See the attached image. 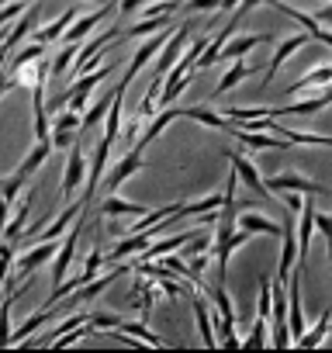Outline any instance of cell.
Instances as JSON below:
<instances>
[{"mask_svg": "<svg viewBox=\"0 0 332 353\" xmlns=\"http://www.w3.org/2000/svg\"><path fill=\"white\" fill-rule=\"evenodd\" d=\"M111 149H114V142L101 135V142L94 145V156H90V163H87V191H83V201H87V205H90L94 194L101 191V181H104V173H107V156H111Z\"/></svg>", "mask_w": 332, "mask_h": 353, "instance_id": "cell-1", "label": "cell"}, {"mask_svg": "<svg viewBox=\"0 0 332 353\" xmlns=\"http://www.w3.org/2000/svg\"><path fill=\"white\" fill-rule=\"evenodd\" d=\"M225 159H232V170L239 173V184H246L256 198L270 201V188L263 184V176H260V170H256V163H253L249 156H242V152H229Z\"/></svg>", "mask_w": 332, "mask_h": 353, "instance_id": "cell-2", "label": "cell"}, {"mask_svg": "<svg viewBox=\"0 0 332 353\" xmlns=\"http://www.w3.org/2000/svg\"><path fill=\"white\" fill-rule=\"evenodd\" d=\"M267 188H270L273 194H277V191H298V194H311V198H325V194H329V188L308 181V176H301V173H273L270 181H267Z\"/></svg>", "mask_w": 332, "mask_h": 353, "instance_id": "cell-3", "label": "cell"}, {"mask_svg": "<svg viewBox=\"0 0 332 353\" xmlns=\"http://www.w3.org/2000/svg\"><path fill=\"white\" fill-rule=\"evenodd\" d=\"M142 166H145V159H142V149H138V145H132V152L111 166V173L104 176V181H101V188H104L107 194H111V191H118V188L128 181V176H132L135 170H142Z\"/></svg>", "mask_w": 332, "mask_h": 353, "instance_id": "cell-4", "label": "cell"}, {"mask_svg": "<svg viewBox=\"0 0 332 353\" xmlns=\"http://www.w3.org/2000/svg\"><path fill=\"white\" fill-rule=\"evenodd\" d=\"M187 39H191V28L180 21V25H177V32H174V39L166 42V49H159V52H156V66H152V70H156V77H163V73H170V70H174V63L180 59V52H184V46H187Z\"/></svg>", "mask_w": 332, "mask_h": 353, "instance_id": "cell-5", "label": "cell"}, {"mask_svg": "<svg viewBox=\"0 0 332 353\" xmlns=\"http://www.w3.org/2000/svg\"><path fill=\"white\" fill-rule=\"evenodd\" d=\"M83 176H87V156H83V145L73 142L70 145V159H66V173H63V198H73V191L83 184Z\"/></svg>", "mask_w": 332, "mask_h": 353, "instance_id": "cell-6", "label": "cell"}, {"mask_svg": "<svg viewBox=\"0 0 332 353\" xmlns=\"http://www.w3.org/2000/svg\"><path fill=\"white\" fill-rule=\"evenodd\" d=\"M76 239H80V219L70 225L66 239L59 243V253H56V263H52V288L66 281V270H70V263H73V256H76Z\"/></svg>", "mask_w": 332, "mask_h": 353, "instance_id": "cell-7", "label": "cell"}, {"mask_svg": "<svg viewBox=\"0 0 332 353\" xmlns=\"http://www.w3.org/2000/svg\"><path fill=\"white\" fill-rule=\"evenodd\" d=\"M111 11H118V4H101L94 14H83V18H73V25L66 28V35H63V42H70V46H80L83 42V35H90L94 28H97V21H104Z\"/></svg>", "mask_w": 332, "mask_h": 353, "instance_id": "cell-8", "label": "cell"}, {"mask_svg": "<svg viewBox=\"0 0 332 353\" xmlns=\"http://www.w3.org/2000/svg\"><path fill=\"white\" fill-rule=\"evenodd\" d=\"M87 208H90V205H87L83 198H80V201H73V205H70L66 212H59V215H56V222H52V225H42V229H39L35 243H45V239H59V236H63V232H66V229H70V225H73V222H76V219H80V215H83Z\"/></svg>", "mask_w": 332, "mask_h": 353, "instance_id": "cell-9", "label": "cell"}, {"mask_svg": "<svg viewBox=\"0 0 332 353\" xmlns=\"http://www.w3.org/2000/svg\"><path fill=\"white\" fill-rule=\"evenodd\" d=\"M35 21H39V8H32L28 14H21L14 28L0 32V52H8V56H11V52L18 49V42H21V39H28V35L35 32Z\"/></svg>", "mask_w": 332, "mask_h": 353, "instance_id": "cell-10", "label": "cell"}, {"mask_svg": "<svg viewBox=\"0 0 332 353\" xmlns=\"http://www.w3.org/2000/svg\"><path fill=\"white\" fill-rule=\"evenodd\" d=\"M308 42H311V35H308V32H304V35H291V39H284V42L277 46L273 59L267 63V77H263V87H270V80L277 77V70H280V66H284V63H287V59H291V56H294V52L301 49V46H308Z\"/></svg>", "mask_w": 332, "mask_h": 353, "instance_id": "cell-11", "label": "cell"}, {"mask_svg": "<svg viewBox=\"0 0 332 353\" xmlns=\"http://www.w3.org/2000/svg\"><path fill=\"white\" fill-rule=\"evenodd\" d=\"M56 256V243L52 239H45V243H35L18 263H14V277H28V274H35L45 260H52Z\"/></svg>", "mask_w": 332, "mask_h": 353, "instance_id": "cell-12", "label": "cell"}, {"mask_svg": "<svg viewBox=\"0 0 332 353\" xmlns=\"http://www.w3.org/2000/svg\"><path fill=\"white\" fill-rule=\"evenodd\" d=\"M229 135H236L246 149H287V145H291V142L280 139V135H260V132H249L246 125H236V121H232Z\"/></svg>", "mask_w": 332, "mask_h": 353, "instance_id": "cell-13", "label": "cell"}, {"mask_svg": "<svg viewBox=\"0 0 332 353\" xmlns=\"http://www.w3.org/2000/svg\"><path fill=\"white\" fill-rule=\"evenodd\" d=\"M166 35H170V28L152 32V35H149V42H145V46H138V52L132 56V63H128V70H125V77H128V80H135V77H138V70H142V66H145V63H149V59L166 46Z\"/></svg>", "mask_w": 332, "mask_h": 353, "instance_id": "cell-14", "label": "cell"}, {"mask_svg": "<svg viewBox=\"0 0 332 353\" xmlns=\"http://www.w3.org/2000/svg\"><path fill=\"white\" fill-rule=\"evenodd\" d=\"M177 118H180V108H163L159 114H152V118H149V125H145V135H142V139H135L132 145L145 149L152 139H159L166 128H170V121H177Z\"/></svg>", "mask_w": 332, "mask_h": 353, "instance_id": "cell-15", "label": "cell"}, {"mask_svg": "<svg viewBox=\"0 0 332 353\" xmlns=\"http://www.w3.org/2000/svg\"><path fill=\"white\" fill-rule=\"evenodd\" d=\"M301 222H298V260L304 263L308 260V246H311V232H315V205L308 201V194H304V205H301Z\"/></svg>", "mask_w": 332, "mask_h": 353, "instance_id": "cell-16", "label": "cell"}, {"mask_svg": "<svg viewBox=\"0 0 332 353\" xmlns=\"http://www.w3.org/2000/svg\"><path fill=\"white\" fill-rule=\"evenodd\" d=\"M49 156H52V139H39V142H35V149L21 159V166H18L14 173L21 176V181H28V176H32L35 170H42V166H45V159H49Z\"/></svg>", "mask_w": 332, "mask_h": 353, "instance_id": "cell-17", "label": "cell"}, {"mask_svg": "<svg viewBox=\"0 0 332 353\" xmlns=\"http://www.w3.org/2000/svg\"><path fill=\"white\" fill-rule=\"evenodd\" d=\"M180 21H174V14H159V18H142L138 25H128L118 39H142V35H152V32H163V28H177Z\"/></svg>", "mask_w": 332, "mask_h": 353, "instance_id": "cell-18", "label": "cell"}, {"mask_svg": "<svg viewBox=\"0 0 332 353\" xmlns=\"http://www.w3.org/2000/svg\"><path fill=\"white\" fill-rule=\"evenodd\" d=\"M253 73H260V70H256V66H249V63H246L242 56H239V59H232V66H229V73H225V77L218 80V87H215V97H222V94H229L232 87H239V83H242L246 77H253Z\"/></svg>", "mask_w": 332, "mask_h": 353, "instance_id": "cell-19", "label": "cell"}, {"mask_svg": "<svg viewBox=\"0 0 332 353\" xmlns=\"http://www.w3.org/2000/svg\"><path fill=\"white\" fill-rule=\"evenodd\" d=\"M239 229H246L249 236H284V229L277 222H270L267 215H256V212H246V215H236Z\"/></svg>", "mask_w": 332, "mask_h": 353, "instance_id": "cell-20", "label": "cell"}, {"mask_svg": "<svg viewBox=\"0 0 332 353\" xmlns=\"http://www.w3.org/2000/svg\"><path fill=\"white\" fill-rule=\"evenodd\" d=\"M263 42H270V35H232V39L222 46V56H218V59H239V56H246L249 49H256V46H263Z\"/></svg>", "mask_w": 332, "mask_h": 353, "instance_id": "cell-21", "label": "cell"}, {"mask_svg": "<svg viewBox=\"0 0 332 353\" xmlns=\"http://www.w3.org/2000/svg\"><path fill=\"white\" fill-rule=\"evenodd\" d=\"M194 239V232H177V236H170V239H163V243H149L142 253H138V260H159V256H166V253H177L184 243H191Z\"/></svg>", "mask_w": 332, "mask_h": 353, "instance_id": "cell-22", "label": "cell"}, {"mask_svg": "<svg viewBox=\"0 0 332 353\" xmlns=\"http://www.w3.org/2000/svg\"><path fill=\"white\" fill-rule=\"evenodd\" d=\"M294 260H298V236H294V232H291V225H287V229H284V250H280V263H277V284H287Z\"/></svg>", "mask_w": 332, "mask_h": 353, "instance_id": "cell-23", "label": "cell"}, {"mask_svg": "<svg viewBox=\"0 0 332 353\" xmlns=\"http://www.w3.org/2000/svg\"><path fill=\"white\" fill-rule=\"evenodd\" d=\"M97 212H101V215H145L149 208H142V205H135V201H125V198H118V194L111 191V194L97 205Z\"/></svg>", "mask_w": 332, "mask_h": 353, "instance_id": "cell-24", "label": "cell"}, {"mask_svg": "<svg viewBox=\"0 0 332 353\" xmlns=\"http://www.w3.org/2000/svg\"><path fill=\"white\" fill-rule=\"evenodd\" d=\"M149 239H152L149 232H128V239H125V243H118V246L111 250V256H107V260L121 263L125 256H135V253H142V250L149 246Z\"/></svg>", "mask_w": 332, "mask_h": 353, "instance_id": "cell-25", "label": "cell"}, {"mask_svg": "<svg viewBox=\"0 0 332 353\" xmlns=\"http://www.w3.org/2000/svg\"><path fill=\"white\" fill-rule=\"evenodd\" d=\"M325 83H332V63L308 70L298 83H291V87H287V94H301V90H308V87H325Z\"/></svg>", "mask_w": 332, "mask_h": 353, "instance_id": "cell-26", "label": "cell"}, {"mask_svg": "<svg viewBox=\"0 0 332 353\" xmlns=\"http://www.w3.org/2000/svg\"><path fill=\"white\" fill-rule=\"evenodd\" d=\"M73 18H76V11H73V8H70V11H63V14H59V21L45 25V28L35 35V42H42V46H52V42H59V39L66 35V28L73 25Z\"/></svg>", "mask_w": 332, "mask_h": 353, "instance_id": "cell-27", "label": "cell"}, {"mask_svg": "<svg viewBox=\"0 0 332 353\" xmlns=\"http://www.w3.org/2000/svg\"><path fill=\"white\" fill-rule=\"evenodd\" d=\"M180 118H191V121H201V125L222 128V132L232 128V121H229L225 114H215V111H208V108H180Z\"/></svg>", "mask_w": 332, "mask_h": 353, "instance_id": "cell-28", "label": "cell"}, {"mask_svg": "<svg viewBox=\"0 0 332 353\" xmlns=\"http://www.w3.org/2000/svg\"><path fill=\"white\" fill-rule=\"evenodd\" d=\"M32 201H35V191H28V198L18 205L14 219H8V229H4V239H8V243H14V239L25 232V222H28V215H32Z\"/></svg>", "mask_w": 332, "mask_h": 353, "instance_id": "cell-29", "label": "cell"}, {"mask_svg": "<svg viewBox=\"0 0 332 353\" xmlns=\"http://www.w3.org/2000/svg\"><path fill=\"white\" fill-rule=\"evenodd\" d=\"M49 322H52V308H42V312H35L32 319H25V325H21V329H14V332H11V346L25 343L32 332H39V329H42V325H49Z\"/></svg>", "mask_w": 332, "mask_h": 353, "instance_id": "cell-30", "label": "cell"}, {"mask_svg": "<svg viewBox=\"0 0 332 353\" xmlns=\"http://www.w3.org/2000/svg\"><path fill=\"white\" fill-rule=\"evenodd\" d=\"M329 329H332V312H322V319L308 329V332H301V339H298V346H304V350H315L325 336H329Z\"/></svg>", "mask_w": 332, "mask_h": 353, "instance_id": "cell-31", "label": "cell"}, {"mask_svg": "<svg viewBox=\"0 0 332 353\" xmlns=\"http://www.w3.org/2000/svg\"><path fill=\"white\" fill-rule=\"evenodd\" d=\"M118 329H121V332H128V336H135V339H138V343H145V346H156V350H159V346H166V339H163V336H156L145 322H121Z\"/></svg>", "mask_w": 332, "mask_h": 353, "instance_id": "cell-32", "label": "cell"}, {"mask_svg": "<svg viewBox=\"0 0 332 353\" xmlns=\"http://www.w3.org/2000/svg\"><path fill=\"white\" fill-rule=\"evenodd\" d=\"M194 315H198V329H201V339H205V346H218V336H215V325H211L208 305H205L201 298H194Z\"/></svg>", "mask_w": 332, "mask_h": 353, "instance_id": "cell-33", "label": "cell"}, {"mask_svg": "<svg viewBox=\"0 0 332 353\" xmlns=\"http://www.w3.org/2000/svg\"><path fill=\"white\" fill-rule=\"evenodd\" d=\"M225 205V194H208V198H201V201H184L180 205V212L177 215H205V212H215V208H222Z\"/></svg>", "mask_w": 332, "mask_h": 353, "instance_id": "cell-34", "label": "cell"}, {"mask_svg": "<svg viewBox=\"0 0 332 353\" xmlns=\"http://www.w3.org/2000/svg\"><path fill=\"white\" fill-rule=\"evenodd\" d=\"M73 59H76V46H70V42H63V49H59V56L49 63V77H63L70 66H73Z\"/></svg>", "mask_w": 332, "mask_h": 353, "instance_id": "cell-35", "label": "cell"}, {"mask_svg": "<svg viewBox=\"0 0 332 353\" xmlns=\"http://www.w3.org/2000/svg\"><path fill=\"white\" fill-rule=\"evenodd\" d=\"M80 322H90V315H87V312H76V315H70V319H63V322H59V325H56V329H52L49 336H42L39 343H42V346H49V343H52L56 336H63V332H70V329H76Z\"/></svg>", "mask_w": 332, "mask_h": 353, "instance_id": "cell-36", "label": "cell"}, {"mask_svg": "<svg viewBox=\"0 0 332 353\" xmlns=\"http://www.w3.org/2000/svg\"><path fill=\"white\" fill-rule=\"evenodd\" d=\"M267 319H260L256 315V322H253V332L242 339V346H249V350H263V346H270V339H267Z\"/></svg>", "mask_w": 332, "mask_h": 353, "instance_id": "cell-37", "label": "cell"}, {"mask_svg": "<svg viewBox=\"0 0 332 353\" xmlns=\"http://www.w3.org/2000/svg\"><path fill=\"white\" fill-rule=\"evenodd\" d=\"M45 49H49V46H42V42H32V46H25V49H21V52L14 56L11 70H21V66H28V63L42 59V56H45Z\"/></svg>", "mask_w": 332, "mask_h": 353, "instance_id": "cell-38", "label": "cell"}, {"mask_svg": "<svg viewBox=\"0 0 332 353\" xmlns=\"http://www.w3.org/2000/svg\"><path fill=\"white\" fill-rule=\"evenodd\" d=\"M25 184H28V181H21L18 173H11V176H0V198H4V201L11 205V201L21 194V188H25Z\"/></svg>", "mask_w": 332, "mask_h": 353, "instance_id": "cell-39", "label": "cell"}, {"mask_svg": "<svg viewBox=\"0 0 332 353\" xmlns=\"http://www.w3.org/2000/svg\"><path fill=\"white\" fill-rule=\"evenodd\" d=\"M52 128H70V132H76V128H83V114L73 111V108H63V111L52 118Z\"/></svg>", "mask_w": 332, "mask_h": 353, "instance_id": "cell-40", "label": "cell"}, {"mask_svg": "<svg viewBox=\"0 0 332 353\" xmlns=\"http://www.w3.org/2000/svg\"><path fill=\"white\" fill-rule=\"evenodd\" d=\"M107 108H111V94H107V97H101V101H94V104L87 108V114H83V128H94V125L107 114Z\"/></svg>", "mask_w": 332, "mask_h": 353, "instance_id": "cell-41", "label": "cell"}, {"mask_svg": "<svg viewBox=\"0 0 332 353\" xmlns=\"http://www.w3.org/2000/svg\"><path fill=\"white\" fill-rule=\"evenodd\" d=\"M270 312H273V291H270V281L260 284V301H256V315L270 322Z\"/></svg>", "mask_w": 332, "mask_h": 353, "instance_id": "cell-42", "label": "cell"}, {"mask_svg": "<svg viewBox=\"0 0 332 353\" xmlns=\"http://www.w3.org/2000/svg\"><path fill=\"white\" fill-rule=\"evenodd\" d=\"M11 301L14 298L0 305V346H11Z\"/></svg>", "mask_w": 332, "mask_h": 353, "instance_id": "cell-43", "label": "cell"}, {"mask_svg": "<svg viewBox=\"0 0 332 353\" xmlns=\"http://www.w3.org/2000/svg\"><path fill=\"white\" fill-rule=\"evenodd\" d=\"M11 270H14V243H4L0 246V284L8 281Z\"/></svg>", "mask_w": 332, "mask_h": 353, "instance_id": "cell-44", "label": "cell"}, {"mask_svg": "<svg viewBox=\"0 0 332 353\" xmlns=\"http://www.w3.org/2000/svg\"><path fill=\"white\" fill-rule=\"evenodd\" d=\"M121 322H125V319L114 315V312H94V315H90V325H94V329H118Z\"/></svg>", "mask_w": 332, "mask_h": 353, "instance_id": "cell-45", "label": "cell"}, {"mask_svg": "<svg viewBox=\"0 0 332 353\" xmlns=\"http://www.w3.org/2000/svg\"><path fill=\"white\" fill-rule=\"evenodd\" d=\"M149 4V0H118V18L125 21V18H132L135 11H142Z\"/></svg>", "mask_w": 332, "mask_h": 353, "instance_id": "cell-46", "label": "cell"}, {"mask_svg": "<svg viewBox=\"0 0 332 353\" xmlns=\"http://www.w3.org/2000/svg\"><path fill=\"white\" fill-rule=\"evenodd\" d=\"M49 139H52V145H56V149H59V145H73V142H76L70 128H52V132H49Z\"/></svg>", "mask_w": 332, "mask_h": 353, "instance_id": "cell-47", "label": "cell"}, {"mask_svg": "<svg viewBox=\"0 0 332 353\" xmlns=\"http://www.w3.org/2000/svg\"><path fill=\"white\" fill-rule=\"evenodd\" d=\"M101 263H104V250H101V246H94V250H90V256H87V263H83V270L97 274V270H101Z\"/></svg>", "mask_w": 332, "mask_h": 353, "instance_id": "cell-48", "label": "cell"}, {"mask_svg": "<svg viewBox=\"0 0 332 353\" xmlns=\"http://www.w3.org/2000/svg\"><path fill=\"white\" fill-rule=\"evenodd\" d=\"M315 229L325 236V243H332V219H329V215H318V212H315Z\"/></svg>", "mask_w": 332, "mask_h": 353, "instance_id": "cell-49", "label": "cell"}, {"mask_svg": "<svg viewBox=\"0 0 332 353\" xmlns=\"http://www.w3.org/2000/svg\"><path fill=\"white\" fill-rule=\"evenodd\" d=\"M222 8V0H191L187 11H218Z\"/></svg>", "mask_w": 332, "mask_h": 353, "instance_id": "cell-50", "label": "cell"}, {"mask_svg": "<svg viewBox=\"0 0 332 353\" xmlns=\"http://www.w3.org/2000/svg\"><path fill=\"white\" fill-rule=\"evenodd\" d=\"M8 215H11V205L0 198V236H4V229H8Z\"/></svg>", "mask_w": 332, "mask_h": 353, "instance_id": "cell-51", "label": "cell"}, {"mask_svg": "<svg viewBox=\"0 0 332 353\" xmlns=\"http://www.w3.org/2000/svg\"><path fill=\"white\" fill-rule=\"evenodd\" d=\"M8 90H14V80L8 70H0V94H8Z\"/></svg>", "mask_w": 332, "mask_h": 353, "instance_id": "cell-52", "label": "cell"}, {"mask_svg": "<svg viewBox=\"0 0 332 353\" xmlns=\"http://www.w3.org/2000/svg\"><path fill=\"white\" fill-rule=\"evenodd\" d=\"M121 132H128L125 139H128V142H135V132H138V121H132V125H128V128H121Z\"/></svg>", "mask_w": 332, "mask_h": 353, "instance_id": "cell-53", "label": "cell"}, {"mask_svg": "<svg viewBox=\"0 0 332 353\" xmlns=\"http://www.w3.org/2000/svg\"><path fill=\"white\" fill-rule=\"evenodd\" d=\"M325 18H332V4H329V8H322V11H318V21H325Z\"/></svg>", "mask_w": 332, "mask_h": 353, "instance_id": "cell-54", "label": "cell"}]
</instances>
